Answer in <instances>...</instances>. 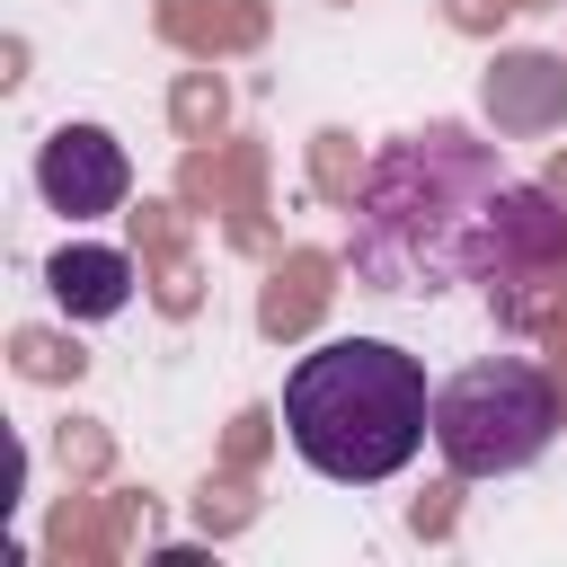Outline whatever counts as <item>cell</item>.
<instances>
[{"label":"cell","mask_w":567,"mask_h":567,"mask_svg":"<svg viewBox=\"0 0 567 567\" xmlns=\"http://www.w3.org/2000/svg\"><path fill=\"white\" fill-rule=\"evenodd\" d=\"M496 195H505V159L461 124H425L363 168L346 266L372 292H443L478 275V230Z\"/></svg>","instance_id":"6da1fadb"},{"label":"cell","mask_w":567,"mask_h":567,"mask_svg":"<svg viewBox=\"0 0 567 567\" xmlns=\"http://www.w3.org/2000/svg\"><path fill=\"white\" fill-rule=\"evenodd\" d=\"M284 434L292 452L337 478V487H381L416 461L434 434V390L425 363L390 337H328L319 354L292 363L284 381Z\"/></svg>","instance_id":"7a4b0ae2"},{"label":"cell","mask_w":567,"mask_h":567,"mask_svg":"<svg viewBox=\"0 0 567 567\" xmlns=\"http://www.w3.org/2000/svg\"><path fill=\"white\" fill-rule=\"evenodd\" d=\"M549 434H558V381L523 354L461 363L434 390V452L452 478H514L549 452Z\"/></svg>","instance_id":"3957f363"},{"label":"cell","mask_w":567,"mask_h":567,"mask_svg":"<svg viewBox=\"0 0 567 567\" xmlns=\"http://www.w3.org/2000/svg\"><path fill=\"white\" fill-rule=\"evenodd\" d=\"M35 195L71 221H97V213H124L133 195V159L106 124H53L44 151H35Z\"/></svg>","instance_id":"277c9868"},{"label":"cell","mask_w":567,"mask_h":567,"mask_svg":"<svg viewBox=\"0 0 567 567\" xmlns=\"http://www.w3.org/2000/svg\"><path fill=\"white\" fill-rule=\"evenodd\" d=\"M567 248V213H558V195L549 186H505L496 204H487V230H478V275H532V266H549Z\"/></svg>","instance_id":"5b68a950"},{"label":"cell","mask_w":567,"mask_h":567,"mask_svg":"<svg viewBox=\"0 0 567 567\" xmlns=\"http://www.w3.org/2000/svg\"><path fill=\"white\" fill-rule=\"evenodd\" d=\"M478 97H487L496 133H549V124H567V62L558 53H496Z\"/></svg>","instance_id":"8992f818"},{"label":"cell","mask_w":567,"mask_h":567,"mask_svg":"<svg viewBox=\"0 0 567 567\" xmlns=\"http://www.w3.org/2000/svg\"><path fill=\"white\" fill-rule=\"evenodd\" d=\"M133 257L124 248H89V239H71V248H53V266H44V284H53V301L71 310V319H115L124 301H133Z\"/></svg>","instance_id":"52a82bcc"},{"label":"cell","mask_w":567,"mask_h":567,"mask_svg":"<svg viewBox=\"0 0 567 567\" xmlns=\"http://www.w3.org/2000/svg\"><path fill=\"white\" fill-rule=\"evenodd\" d=\"M159 35L213 62L221 44H257L266 35V9L257 0H159Z\"/></svg>","instance_id":"ba28073f"},{"label":"cell","mask_w":567,"mask_h":567,"mask_svg":"<svg viewBox=\"0 0 567 567\" xmlns=\"http://www.w3.org/2000/svg\"><path fill=\"white\" fill-rule=\"evenodd\" d=\"M133 248H142V266H151V284H159V310H195V257H186L168 204H142V213H133Z\"/></svg>","instance_id":"9c48e42d"},{"label":"cell","mask_w":567,"mask_h":567,"mask_svg":"<svg viewBox=\"0 0 567 567\" xmlns=\"http://www.w3.org/2000/svg\"><path fill=\"white\" fill-rule=\"evenodd\" d=\"M319 301H328V257H310V248H292V257L275 266V284H266V301H257V328H266V337H301V328L319 319Z\"/></svg>","instance_id":"30bf717a"},{"label":"cell","mask_w":567,"mask_h":567,"mask_svg":"<svg viewBox=\"0 0 567 567\" xmlns=\"http://www.w3.org/2000/svg\"><path fill=\"white\" fill-rule=\"evenodd\" d=\"M168 115H177V133H186V142H213V133H221V115H230V89H221L213 71H186V80H177V97H168Z\"/></svg>","instance_id":"8fae6325"},{"label":"cell","mask_w":567,"mask_h":567,"mask_svg":"<svg viewBox=\"0 0 567 567\" xmlns=\"http://www.w3.org/2000/svg\"><path fill=\"white\" fill-rule=\"evenodd\" d=\"M9 363H18L27 381H80L89 354H80L71 337H53V328H18V337H9Z\"/></svg>","instance_id":"7c38bea8"},{"label":"cell","mask_w":567,"mask_h":567,"mask_svg":"<svg viewBox=\"0 0 567 567\" xmlns=\"http://www.w3.org/2000/svg\"><path fill=\"white\" fill-rule=\"evenodd\" d=\"M310 177H319L328 204L354 213V142H346V133H319V142H310Z\"/></svg>","instance_id":"4fadbf2b"},{"label":"cell","mask_w":567,"mask_h":567,"mask_svg":"<svg viewBox=\"0 0 567 567\" xmlns=\"http://www.w3.org/2000/svg\"><path fill=\"white\" fill-rule=\"evenodd\" d=\"M53 452H62V470H71V478H97V470H106V434H97L89 416H71V425L53 434Z\"/></svg>","instance_id":"5bb4252c"},{"label":"cell","mask_w":567,"mask_h":567,"mask_svg":"<svg viewBox=\"0 0 567 567\" xmlns=\"http://www.w3.org/2000/svg\"><path fill=\"white\" fill-rule=\"evenodd\" d=\"M514 0H452V27H496Z\"/></svg>","instance_id":"9a60e30c"},{"label":"cell","mask_w":567,"mask_h":567,"mask_svg":"<svg viewBox=\"0 0 567 567\" xmlns=\"http://www.w3.org/2000/svg\"><path fill=\"white\" fill-rule=\"evenodd\" d=\"M257 443H266V416H239L230 425V461H257Z\"/></svg>","instance_id":"2e32d148"},{"label":"cell","mask_w":567,"mask_h":567,"mask_svg":"<svg viewBox=\"0 0 567 567\" xmlns=\"http://www.w3.org/2000/svg\"><path fill=\"white\" fill-rule=\"evenodd\" d=\"M549 195H567V151H558V159H549Z\"/></svg>","instance_id":"e0dca14e"}]
</instances>
